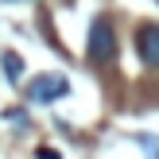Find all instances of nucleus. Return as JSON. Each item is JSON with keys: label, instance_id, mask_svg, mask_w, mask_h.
Returning <instances> with one entry per match:
<instances>
[{"label": "nucleus", "instance_id": "obj_1", "mask_svg": "<svg viewBox=\"0 0 159 159\" xmlns=\"http://www.w3.org/2000/svg\"><path fill=\"white\" fill-rule=\"evenodd\" d=\"M89 51H85V58L93 62V66H109V62L116 58V31L109 20H93L89 23Z\"/></svg>", "mask_w": 159, "mask_h": 159}, {"label": "nucleus", "instance_id": "obj_2", "mask_svg": "<svg viewBox=\"0 0 159 159\" xmlns=\"http://www.w3.org/2000/svg\"><path fill=\"white\" fill-rule=\"evenodd\" d=\"M66 93H70V82L62 74H39L27 85V101H35V105H51V101L66 97Z\"/></svg>", "mask_w": 159, "mask_h": 159}, {"label": "nucleus", "instance_id": "obj_3", "mask_svg": "<svg viewBox=\"0 0 159 159\" xmlns=\"http://www.w3.org/2000/svg\"><path fill=\"white\" fill-rule=\"evenodd\" d=\"M136 54H140L144 66L159 70V23H144L136 31Z\"/></svg>", "mask_w": 159, "mask_h": 159}, {"label": "nucleus", "instance_id": "obj_4", "mask_svg": "<svg viewBox=\"0 0 159 159\" xmlns=\"http://www.w3.org/2000/svg\"><path fill=\"white\" fill-rule=\"evenodd\" d=\"M0 62H4L8 82H20V74H23V58H20V54H16V51H4V58H0Z\"/></svg>", "mask_w": 159, "mask_h": 159}, {"label": "nucleus", "instance_id": "obj_5", "mask_svg": "<svg viewBox=\"0 0 159 159\" xmlns=\"http://www.w3.org/2000/svg\"><path fill=\"white\" fill-rule=\"evenodd\" d=\"M39 159H62V155L54 152V148H39Z\"/></svg>", "mask_w": 159, "mask_h": 159}]
</instances>
